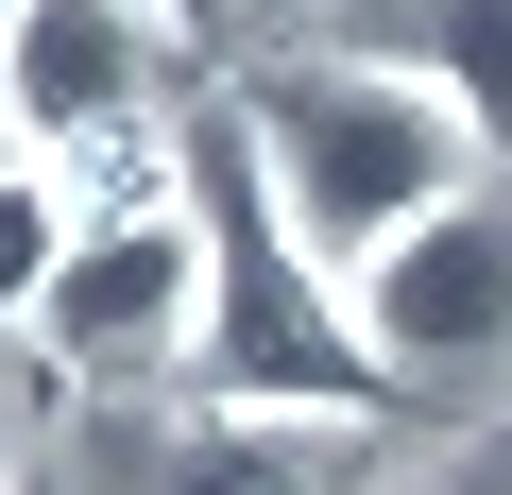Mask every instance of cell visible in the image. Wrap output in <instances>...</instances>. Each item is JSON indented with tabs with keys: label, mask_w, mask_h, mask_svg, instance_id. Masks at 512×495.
Listing matches in <instances>:
<instances>
[{
	"label": "cell",
	"mask_w": 512,
	"mask_h": 495,
	"mask_svg": "<svg viewBox=\"0 0 512 495\" xmlns=\"http://www.w3.org/2000/svg\"><path fill=\"white\" fill-rule=\"evenodd\" d=\"M308 35L359 52V69H393V86H427L512 171V0H308Z\"/></svg>",
	"instance_id": "52a82bcc"
},
{
	"label": "cell",
	"mask_w": 512,
	"mask_h": 495,
	"mask_svg": "<svg viewBox=\"0 0 512 495\" xmlns=\"http://www.w3.org/2000/svg\"><path fill=\"white\" fill-rule=\"evenodd\" d=\"M393 495H512V427H478L461 461H427V478H393Z\"/></svg>",
	"instance_id": "9c48e42d"
},
{
	"label": "cell",
	"mask_w": 512,
	"mask_h": 495,
	"mask_svg": "<svg viewBox=\"0 0 512 495\" xmlns=\"http://www.w3.org/2000/svg\"><path fill=\"white\" fill-rule=\"evenodd\" d=\"M154 18H171V35H256L274 0H154Z\"/></svg>",
	"instance_id": "8fae6325"
},
{
	"label": "cell",
	"mask_w": 512,
	"mask_h": 495,
	"mask_svg": "<svg viewBox=\"0 0 512 495\" xmlns=\"http://www.w3.org/2000/svg\"><path fill=\"white\" fill-rule=\"evenodd\" d=\"M239 120H256V154H274V188H291V222H308V257H342V274H376L427 205H461V188L495 171L427 86H393V69L325 52V35H291L274 69H256V86H239Z\"/></svg>",
	"instance_id": "7a4b0ae2"
},
{
	"label": "cell",
	"mask_w": 512,
	"mask_h": 495,
	"mask_svg": "<svg viewBox=\"0 0 512 495\" xmlns=\"http://www.w3.org/2000/svg\"><path fill=\"white\" fill-rule=\"evenodd\" d=\"M171 171H188V205H205V342H188V376H205V393H239V410L393 427V410H410V376L359 342V274H342V257H308V222H291L274 154H256L239 86L171 120Z\"/></svg>",
	"instance_id": "6da1fadb"
},
{
	"label": "cell",
	"mask_w": 512,
	"mask_h": 495,
	"mask_svg": "<svg viewBox=\"0 0 512 495\" xmlns=\"http://www.w3.org/2000/svg\"><path fill=\"white\" fill-rule=\"evenodd\" d=\"M69 188H52V154H0V325L35 342V308H52V274H69Z\"/></svg>",
	"instance_id": "ba28073f"
},
{
	"label": "cell",
	"mask_w": 512,
	"mask_h": 495,
	"mask_svg": "<svg viewBox=\"0 0 512 495\" xmlns=\"http://www.w3.org/2000/svg\"><path fill=\"white\" fill-rule=\"evenodd\" d=\"M69 495H359V427L120 376V393H69Z\"/></svg>",
	"instance_id": "277c9868"
},
{
	"label": "cell",
	"mask_w": 512,
	"mask_h": 495,
	"mask_svg": "<svg viewBox=\"0 0 512 495\" xmlns=\"http://www.w3.org/2000/svg\"><path fill=\"white\" fill-rule=\"evenodd\" d=\"M18 444H35V359H18V325H0V495H18Z\"/></svg>",
	"instance_id": "30bf717a"
},
{
	"label": "cell",
	"mask_w": 512,
	"mask_h": 495,
	"mask_svg": "<svg viewBox=\"0 0 512 495\" xmlns=\"http://www.w3.org/2000/svg\"><path fill=\"white\" fill-rule=\"evenodd\" d=\"M0 69H18V0H0ZM0 154H18V103H0Z\"/></svg>",
	"instance_id": "7c38bea8"
},
{
	"label": "cell",
	"mask_w": 512,
	"mask_h": 495,
	"mask_svg": "<svg viewBox=\"0 0 512 495\" xmlns=\"http://www.w3.org/2000/svg\"><path fill=\"white\" fill-rule=\"evenodd\" d=\"M188 342H205V205H188L171 154H120V188L69 222L35 359L86 376V393H120V376H188Z\"/></svg>",
	"instance_id": "3957f363"
},
{
	"label": "cell",
	"mask_w": 512,
	"mask_h": 495,
	"mask_svg": "<svg viewBox=\"0 0 512 495\" xmlns=\"http://www.w3.org/2000/svg\"><path fill=\"white\" fill-rule=\"evenodd\" d=\"M359 342L410 376V410H478V376H512V171L427 205L359 274Z\"/></svg>",
	"instance_id": "5b68a950"
},
{
	"label": "cell",
	"mask_w": 512,
	"mask_h": 495,
	"mask_svg": "<svg viewBox=\"0 0 512 495\" xmlns=\"http://www.w3.org/2000/svg\"><path fill=\"white\" fill-rule=\"evenodd\" d=\"M171 18L154 0H18V69H0V103H18V154H154L171 120Z\"/></svg>",
	"instance_id": "8992f818"
}]
</instances>
